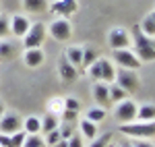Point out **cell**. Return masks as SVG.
Returning a JSON list of instances; mask_svg holds the SVG:
<instances>
[{
	"instance_id": "cell-1",
	"label": "cell",
	"mask_w": 155,
	"mask_h": 147,
	"mask_svg": "<svg viewBox=\"0 0 155 147\" xmlns=\"http://www.w3.org/2000/svg\"><path fill=\"white\" fill-rule=\"evenodd\" d=\"M132 39H134V50H137V58L141 62H153L155 60V39L145 35L139 25L132 27Z\"/></svg>"
},
{
	"instance_id": "cell-2",
	"label": "cell",
	"mask_w": 155,
	"mask_h": 147,
	"mask_svg": "<svg viewBox=\"0 0 155 147\" xmlns=\"http://www.w3.org/2000/svg\"><path fill=\"white\" fill-rule=\"evenodd\" d=\"M120 133H126L128 137L137 139H153L155 137V120H141V122L120 124Z\"/></svg>"
},
{
	"instance_id": "cell-3",
	"label": "cell",
	"mask_w": 155,
	"mask_h": 147,
	"mask_svg": "<svg viewBox=\"0 0 155 147\" xmlns=\"http://www.w3.org/2000/svg\"><path fill=\"white\" fill-rule=\"evenodd\" d=\"M89 75L95 81H104V83H112L116 77V66L107 58H97L91 66H89Z\"/></svg>"
},
{
	"instance_id": "cell-4",
	"label": "cell",
	"mask_w": 155,
	"mask_h": 147,
	"mask_svg": "<svg viewBox=\"0 0 155 147\" xmlns=\"http://www.w3.org/2000/svg\"><path fill=\"white\" fill-rule=\"evenodd\" d=\"M114 81H116V85L122 87L126 93H137L139 87H141V79H139L137 71H128V68H118Z\"/></svg>"
},
{
	"instance_id": "cell-5",
	"label": "cell",
	"mask_w": 155,
	"mask_h": 147,
	"mask_svg": "<svg viewBox=\"0 0 155 147\" xmlns=\"http://www.w3.org/2000/svg\"><path fill=\"white\" fill-rule=\"evenodd\" d=\"M44 39H46V25L44 23H35L29 27V31L25 33L23 37V44L27 50L31 48H39L41 44H44Z\"/></svg>"
},
{
	"instance_id": "cell-6",
	"label": "cell",
	"mask_w": 155,
	"mask_h": 147,
	"mask_svg": "<svg viewBox=\"0 0 155 147\" xmlns=\"http://www.w3.org/2000/svg\"><path fill=\"white\" fill-rule=\"evenodd\" d=\"M116 118H118L120 124L134 122L137 120V106H134V102H130V99L120 102L118 106H116Z\"/></svg>"
},
{
	"instance_id": "cell-7",
	"label": "cell",
	"mask_w": 155,
	"mask_h": 147,
	"mask_svg": "<svg viewBox=\"0 0 155 147\" xmlns=\"http://www.w3.org/2000/svg\"><path fill=\"white\" fill-rule=\"evenodd\" d=\"M114 60L120 64V68H128V71H139L141 66V60L130 50H114Z\"/></svg>"
},
{
	"instance_id": "cell-8",
	"label": "cell",
	"mask_w": 155,
	"mask_h": 147,
	"mask_svg": "<svg viewBox=\"0 0 155 147\" xmlns=\"http://www.w3.org/2000/svg\"><path fill=\"white\" fill-rule=\"evenodd\" d=\"M107 44H110L112 50H126L130 46V35H128V31H124L122 27H116V29L110 31Z\"/></svg>"
},
{
	"instance_id": "cell-9",
	"label": "cell",
	"mask_w": 155,
	"mask_h": 147,
	"mask_svg": "<svg viewBox=\"0 0 155 147\" xmlns=\"http://www.w3.org/2000/svg\"><path fill=\"white\" fill-rule=\"evenodd\" d=\"M50 35L54 39H58V42H66L72 35V25L66 19H58V21H54L50 25Z\"/></svg>"
},
{
	"instance_id": "cell-10",
	"label": "cell",
	"mask_w": 155,
	"mask_h": 147,
	"mask_svg": "<svg viewBox=\"0 0 155 147\" xmlns=\"http://www.w3.org/2000/svg\"><path fill=\"white\" fill-rule=\"evenodd\" d=\"M21 118L17 116V114H6V116H0V133H4V135H12V133H17V131H21Z\"/></svg>"
},
{
	"instance_id": "cell-11",
	"label": "cell",
	"mask_w": 155,
	"mask_h": 147,
	"mask_svg": "<svg viewBox=\"0 0 155 147\" xmlns=\"http://www.w3.org/2000/svg\"><path fill=\"white\" fill-rule=\"evenodd\" d=\"M58 73H60V77H62V81L72 83V81L77 79V66H72L71 62L66 60V56H62L58 60Z\"/></svg>"
},
{
	"instance_id": "cell-12",
	"label": "cell",
	"mask_w": 155,
	"mask_h": 147,
	"mask_svg": "<svg viewBox=\"0 0 155 147\" xmlns=\"http://www.w3.org/2000/svg\"><path fill=\"white\" fill-rule=\"evenodd\" d=\"M93 98H95V102L99 104V108L106 110L107 106L112 104V99H110V87H107L106 83H97V85L93 87Z\"/></svg>"
},
{
	"instance_id": "cell-13",
	"label": "cell",
	"mask_w": 155,
	"mask_h": 147,
	"mask_svg": "<svg viewBox=\"0 0 155 147\" xmlns=\"http://www.w3.org/2000/svg\"><path fill=\"white\" fill-rule=\"evenodd\" d=\"M29 27H31V23H29V19L27 17H21V15H17V17H12L11 21V33H15V35H23L29 31Z\"/></svg>"
},
{
	"instance_id": "cell-14",
	"label": "cell",
	"mask_w": 155,
	"mask_h": 147,
	"mask_svg": "<svg viewBox=\"0 0 155 147\" xmlns=\"http://www.w3.org/2000/svg\"><path fill=\"white\" fill-rule=\"evenodd\" d=\"M44 62V52L39 48H31L25 52V64L27 66H31V68H35V66H39Z\"/></svg>"
},
{
	"instance_id": "cell-15",
	"label": "cell",
	"mask_w": 155,
	"mask_h": 147,
	"mask_svg": "<svg viewBox=\"0 0 155 147\" xmlns=\"http://www.w3.org/2000/svg\"><path fill=\"white\" fill-rule=\"evenodd\" d=\"M77 11V0H60L56 4H52V12H62V15H71Z\"/></svg>"
},
{
	"instance_id": "cell-16",
	"label": "cell",
	"mask_w": 155,
	"mask_h": 147,
	"mask_svg": "<svg viewBox=\"0 0 155 147\" xmlns=\"http://www.w3.org/2000/svg\"><path fill=\"white\" fill-rule=\"evenodd\" d=\"M23 129H25L27 135H39V131H41V120H39L37 116H29V118H25Z\"/></svg>"
},
{
	"instance_id": "cell-17",
	"label": "cell",
	"mask_w": 155,
	"mask_h": 147,
	"mask_svg": "<svg viewBox=\"0 0 155 147\" xmlns=\"http://www.w3.org/2000/svg\"><path fill=\"white\" fill-rule=\"evenodd\" d=\"M15 56H17L15 44H11V42H2V44H0V60L8 62V60H12Z\"/></svg>"
},
{
	"instance_id": "cell-18",
	"label": "cell",
	"mask_w": 155,
	"mask_h": 147,
	"mask_svg": "<svg viewBox=\"0 0 155 147\" xmlns=\"http://www.w3.org/2000/svg\"><path fill=\"white\" fill-rule=\"evenodd\" d=\"M66 60L71 62L72 66H81V58H83V48H79V46H72V48L66 50Z\"/></svg>"
},
{
	"instance_id": "cell-19",
	"label": "cell",
	"mask_w": 155,
	"mask_h": 147,
	"mask_svg": "<svg viewBox=\"0 0 155 147\" xmlns=\"http://www.w3.org/2000/svg\"><path fill=\"white\" fill-rule=\"evenodd\" d=\"M23 4L29 12H44L48 8V0H23Z\"/></svg>"
},
{
	"instance_id": "cell-20",
	"label": "cell",
	"mask_w": 155,
	"mask_h": 147,
	"mask_svg": "<svg viewBox=\"0 0 155 147\" xmlns=\"http://www.w3.org/2000/svg\"><path fill=\"white\" fill-rule=\"evenodd\" d=\"M54 129H58V116H54V114H46L44 116V120H41V131L39 133H50V131H54Z\"/></svg>"
},
{
	"instance_id": "cell-21",
	"label": "cell",
	"mask_w": 155,
	"mask_h": 147,
	"mask_svg": "<svg viewBox=\"0 0 155 147\" xmlns=\"http://www.w3.org/2000/svg\"><path fill=\"white\" fill-rule=\"evenodd\" d=\"M137 118L139 120H155V106L151 104H145L137 110Z\"/></svg>"
},
{
	"instance_id": "cell-22",
	"label": "cell",
	"mask_w": 155,
	"mask_h": 147,
	"mask_svg": "<svg viewBox=\"0 0 155 147\" xmlns=\"http://www.w3.org/2000/svg\"><path fill=\"white\" fill-rule=\"evenodd\" d=\"M81 133H83L87 139H95V135H97V126H95V122H91V120H81Z\"/></svg>"
},
{
	"instance_id": "cell-23",
	"label": "cell",
	"mask_w": 155,
	"mask_h": 147,
	"mask_svg": "<svg viewBox=\"0 0 155 147\" xmlns=\"http://www.w3.org/2000/svg\"><path fill=\"white\" fill-rule=\"evenodd\" d=\"M141 27V31H143L145 35H149V37H155V21H153V17L151 15H147L143 19V23L139 25Z\"/></svg>"
},
{
	"instance_id": "cell-24",
	"label": "cell",
	"mask_w": 155,
	"mask_h": 147,
	"mask_svg": "<svg viewBox=\"0 0 155 147\" xmlns=\"http://www.w3.org/2000/svg\"><path fill=\"white\" fill-rule=\"evenodd\" d=\"M97 60V50L93 48H83V58H81V66H91Z\"/></svg>"
},
{
	"instance_id": "cell-25",
	"label": "cell",
	"mask_w": 155,
	"mask_h": 147,
	"mask_svg": "<svg viewBox=\"0 0 155 147\" xmlns=\"http://www.w3.org/2000/svg\"><path fill=\"white\" fill-rule=\"evenodd\" d=\"M106 118V110L104 108H91V110L87 112V120H91V122H101Z\"/></svg>"
},
{
	"instance_id": "cell-26",
	"label": "cell",
	"mask_w": 155,
	"mask_h": 147,
	"mask_svg": "<svg viewBox=\"0 0 155 147\" xmlns=\"http://www.w3.org/2000/svg\"><path fill=\"white\" fill-rule=\"evenodd\" d=\"M23 147H48V145H46V141H44L39 135H27Z\"/></svg>"
},
{
	"instance_id": "cell-27",
	"label": "cell",
	"mask_w": 155,
	"mask_h": 147,
	"mask_svg": "<svg viewBox=\"0 0 155 147\" xmlns=\"http://www.w3.org/2000/svg\"><path fill=\"white\" fill-rule=\"evenodd\" d=\"M110 99L112 102H120V99H126V91L118 85H112L110 87Z\"/></svg>"
},
{
	"instance_id": "cell-28",
	"label": "cell",
	"mask_w": 155,
	"mask_h": 147,
	"mask_svg": "<svg viewBox=\"0 0 155 147\" xmlns=\"http://www.w3.org/2000/svg\"><path fill=\"white\" fill-rule=\"evenodd\" d=\"M72 129H74V120H72V122L64 120V124H62V126L58 129V131H60V137H62L64 141H68V139L72 137Z\"/></svg>"
},
{
	"instance_id": "cell-29",
	"label": "cell",
	"mask_w": 155,
	"mask_h": 147,
	"mask_svg": "<svg viewBox=\"0 0 155 147\" xmlns=\"http://www.w3.org/2000/svg\"><path fill=\"white\" fill-rule=\"evenodd\" d=\"M60 139H62V137H60V131H58V129H54V131L46 133V145H48V147L56 145V143H58Z\"/></svg>"
},
{
	"instance_id": "cell-30",
	"label": "cell",
	"mask_w": 155,
	"mask_h": 147,
	"mask_svg": "<svg viewBox=\"0 0 155 147\" xmlns=\"http://www.w3.org/2000/svg\"><path fill=\"white\" fill-rule=\"evenodd\" d=\"M11 139H12V147H23V143H25V139H27V133H21V131H17V133H12L11 135Z\"/></svg>"
},
{
	"instance_id": "cell-31",
	"label": "cell",
	"mask_w": 155,
	"mask_h": 147,
	"mask_svg": "<svg viewBox=\"0 0 155 147\" xmlns=\"http://www.w3.org/2000/svg\"><path fill=\"white\" fill-rule=\"evenodd\" d=\"M11 33V21H8V17H0V37L8 35Z\"/></svg>"
},
{
	"instance_id": "cell-32",
	"label": "cell",
	"mask_w": 155,
	"mask_h": 147,
	"mask_svg": "<svg viewBox=\"0 0 155 147\" xmlns=\"http://www.w3.org/2000/svg\"><path fill=\"white\" fill-rule=\"evenodd\" d=\"M110 139H112V133H106L104 137H97V139H93V143L89 147H106L107 143H110Z\"/></svg>"
},
{
	"instance_id": "cell-33",
	"label": "cell",
	"mask_w": 155,
	"mask_h": 147,
	"mask_svg": "<svg viewBox=\"0 0 155 147\" xmlns=\"http://www.w3.org/2000/svg\"><path fill=\"white\" fill-rule=\"evenodd\" d=\"M79 108H81V104H79V99H74V98H66V99H64V110L79 112Z\"/></svg>"
},
{
	"instance_id": "cell-34",
	"label": "cell",
	"mask_w": 155,
	"mask_h": 147,
	"mask_svg": "<svg viewBox=\"0 0 155 147\" xmlns=\"http://www.w3.org/2000/svg\"><path fill=\"white\" fill-rule=\"evenodd\" d=\"M68 147H83V139H81V135H72L71 139H68Z\"/></svg>"
},
{
	"instance_id": "cell-35",
	"label": "cell",
	"mask_w": 155,
	"mask_h": 147,
	"mask_svg": "<svg viewBox=\"0 0 155 147\" xmlns=\"http://www.w3.org/2000/svg\"><path fill=\"white\" fill-rule=\"evenodd\" d=\"M0 147H12V139H11V135H4V133H0Z\"/></svg>"
},
{
	"instance_id": "cell-36",
	"label": "cell",
	"mask_w": 155,
	"mask_h": 147,
	"mask_svg": "<svg viewBox=\"0 0 155 147\" xmlns=\"http://www.w3.org/2000/svg\"><path fill=\"white\" fill-rule=\"evenodd\" d=\"M64 120H68V122H72V120H77V112H72V110H64Z\"/></svg>"
},
{
	"instance_id": "cell-37",
	"label": "cell",
	"mask_w": 155,
	"mask_h": 147,
	"mask_svg": "<svg viewBox=\"0 0 155 147\" xmlns=\"http://www.w3.org/2000/svg\"><path fill=\"white\" fill-rule=\"evenodd\" d=\"M132 147H153L151 143H147L143 139H137V143H132Z\"/></svg>"
},
{
	"instance_id": "cell-38",
	"label": "cell",
	"mask_w": 155,
	"mask_h": 147,
	"mask_svg": "<svg viewBox=\"0 0 155 147\" xmlns=\"http://www.w3.org/2000/svg\"><path fill=\"white\" fill-rule=\"evenodd\" d=\"M52 147H68V141H64V139H60L56 145H52Z\"/></svg>"
},
{
	"instance_id": "cell-39",
	"label": "cell",
	"mask_w": 155,
	"mask_h": 147,
	"mask_svg": "<svg viewBox=\"0 0 155 147\" xmlns=\"http://www.w3.org/2000/svg\"><path fill=\"white\" fill-rule=\"evenodd\" d=\"M4 114V106H2V102H0V116Z\"/></svg>"
},
{
	"instance_id": "cell-40",
	"label": "cell",
	"mask_w": 155,
	"mask_h": 147,
	"mask_svg": "<svg viewBox=\"0 0 155 147\" xmlns=\"http://www.w3.org/2000/svg\"><path fill=\"white\" fill-rule=\"evenodd\" d=\"M120 147H132V143H122Z\"/></svg>"
},
{
	"instance_id": "cell-41",
	"label": "cell",
	"mask_w": 155,
	"mask_h": 147,
	"mask_svg": "<svg viewBox=\"0 0 155 147\" xmlns=\"http://www.w3.org/2000/svg\"><path fill=\"white\" fill-rule=\"evenodd\" d=\"M151 17H153V21H155V11H153V12H151Z\"/></svg>"
},
{
	"instance_id": "cell-42",
	"label": "cell",
	"mask_w": 155,
	"mask_h": 147,
	"mask_svg": "<svg viewBox=\"0 0 155 147\" xmlns=\"http://www.w3.org/2000/svg\"><path fill=\"white\" fill-rule=\"evenodd\" d=\"M118 147H120V145H118Z\"/></svg>"
}]
</instances>
